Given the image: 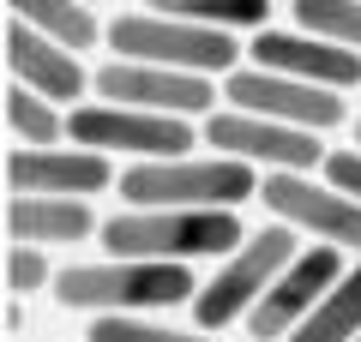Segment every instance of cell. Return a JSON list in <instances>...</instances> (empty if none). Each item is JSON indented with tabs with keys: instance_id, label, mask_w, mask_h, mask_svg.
Returning <instances> with one entry per match:
<instances>
[{
	"instance_id": "1",
	"label": "cell",
	"mask_w": 361,
	"mask_h": 342,
	"mask_svg": "<svg viewBox=\"0 0 361 342\" xmlns=\"http://www.w3.org/2000/svg\"><path fill=\"white\" fill-rule=\"evenodd\" d=\"M199 282L187 265L169 258H97V265H66L54 270V300L66 312H163V306H193Z\"/></svg>"
},
{
	"instance_id": "2",
	"label": "cell",
	"mask_w": 361,
	"mask_h": 342,
	"mask_svg": "<svg viewBox=\"0 0 361 342\" xmlns=\"http://www.w3.org/2000/svg\"><path fill=\"white\" fill-rule=\"evenodd\" d=\"M103 253L115 258H169V265H193V258H229L247 241L235 210H169V204H127L97 228Z\"/></svg>"
},
{
	"instance_id": "3",
	"label": "cell",
	"mask_w": 361,
	"mask_h": 342,
	"mask_svg": "<svg viewBox=\"0 0 361 342\" xmlns=\"http://www.w3.org/2000/svg\"><path fill=\"white\" fill-rule=\"evenodd\" d=\"M259 168L241 156H157V163H127L121 198L127 204H169V210H235L259 198Z\"/></svg>"
},
{
	"instance_id": "4",
	"label": "cell",
	"mask_w": 361,
	"mask_h": 342,
	"mask_svg": "<svg viewBox=\"0 0 361 342\" xmlns=\"http://www.w3.org/2000/svg\"><path fill=\"white\" fill-rule=\"evenodd\" d=\"M301 228H289V222H277L271 216L265 228H253L241 246H235L229 258H223V270L211 282H199V294H193V330H205V336H217V330H229V324H247V312L259 306V294L271 289V282L283 277V265L301 253V241H295Z\"/></svg>"
},
{
	"instance_id": "5",
	"label": "cell",
	"mask_w": 361,
	"mask_h": 342,
	"mask_svg": "<svg viewBox=\"0 0 361 342\" xmlns=\"http://www.w3.org/2000/svg\"><path fill=\"white\" fill-rule=\"evenodd\" d=\"M115 61H151V66H180V72H205V78H229L241 61L235 30H211V25H187L169 13H115L103 30Z\"/></svg>"
},
{
	"instance_id": "6",
	"label": "cell",
	"mask_w": 361,
	"mask_h": 342,
	"mask_svg": "<svg viewBox=\"0 0 361 342\" xmlns=\"http://www.w3.org/2000/svg\"><path fill=\"white\" fill-rule=\"evenodd\" d=\"M66 139L103 156H133V163H157V156H193L205 132L187 114H157V108H127V102H78L66 114Z\"/></svg>"
},
{
	"instance_id": "7",
	"label": "cell",
	"mask_w": 361,
	"mask_h": 342,
	"mask_svg": "<svg viewBox=\"0 0 361 342\" xmlns=\"http://www.w3.org/2000/svg\"><path fill=\"white\" fill-rule=\"evenodd\" d=\"M199 132H205L211 151L223 156H241V163L265 168V175H277V168H289V175H319L325 168V132H307V127H283V120H265V114H247V108H211L205 120H199Z\"/></svg>"
},
{
	"instance_id": "8",
	"label": "cell",
	"mask_w": 361,
	"mask_h": 342,
	"mask_svg": "<svg viewBox=\"0 0 361 342\" xmlns=\"http://www.w3.org/2000/svg\"><path fill=\"white\" fill-rule=\"evenodd\" d=\"M223 102L247 114H265V120H283V127H307V132H331L349 120V102L343 90L331 84H307V78H283L271 66H235L223 78Z\"/></svg>"
},
{
	"instance_id": "9",
	"label": "cell",
	"mask_w": 361,
	"mask_h": 342,
	"mask_svg": "<svg viewBox=\"0 0 361 342\" xmlns=\"http://www.w3.org/2000/svg\"><path fill=\"white\" fill-rule=\"evenodd\" d=\"M259 204H265L277 222L313 234V241H331V246H343V253H361V198L337 192L325 175H289V168H277V175L259 180Z\"/></svg>"
},
{
	"instance_id": "10",
	"label": "cell",
	"mask_w": 361,
	"mask_h": 342,
	"mask_svg": "<svg viewBox=\"0 0 361 342\" xmlns=\"http://www.w3.org/2000/svg\"><path fill=\"white\" fill-rule=\"evenodd\" d=\"M90 90L103 102H127V108H157V114H187L205 120L223 108V90L205 72H180V66H151V61H103L90 72Z\"/></svg>"
},
{
	"instance_id": "11",
	"label": "cell",
	"mask_w": 361,
	"mask_h": 342,
	"mask_svg": "<svg viewBox=\"0 0 361 342\" xmlns=\"http://www.w3.org/2000/svg\"><path fill=\"white\" fill-rule=\"evenodd\" d=\"M343 270H349L343 265V246H331V241L301 246V253L283 265V277L271 282V289L259 294V306L247 312V336H253V342H289V330L325 300V289H331Z\"/></svg>"
},
{
	"instance_id": "12",
	"label": "cell",
	"mask_w": 361,
	"mask_h": 342,
	"mask_svg": "<svg viewBox=\"0 0 361 342\" xmlns=\"http://www.w3.org/2000/svg\"><path fill=\"white\" fill-rule=\"evenodd\" d=\"M121 186L115 156L85 151V144H13L6 151V192H37V198H97Z\"/></svg>"
},
{
	"instance_id": "13",
	"label": "cell",
	"mask_w": 361,
	"mask_h": 342,
	"mask_svg": "<svg viewBox=\"0 0 361 342\" xmlns=\"http://www.w3.org/2000/svg\"><path fill=\"white\" fill-rule=\"evenodd\" d=\"M247 61L253 66H271V72L283 78H307V84H331V90H355L361 84V54L355 49H337V42L313 37V30H253V42H247Z\"/></svg>"
},
{
	"instance_id": "14",
	"label": "cell",
	"mask_w": 361,
	"mask_h": 342,
	"mask_svg": "<svg viewBox=\"0 0 361 342\" xmlns=\"http://www.w3.org/2000/svg\"><path fill=\"white\" fill-rule=\"evenodd\" d=\"M6 72H13L18 84L42 90L49 102H85V84H90L78 49L30 30L25 18H6Z\"/></svg>"
},
{
	"instance_id": "15",
	"label": "cell",
	"mask_w": 361,
	"mask_h": 342,
	"mask_svg": "<svg viewBox=\"0 0 361 342\" xmlns=\"http://www.w3.org/2000/svg\"><path fill=\"white\" fill-rule=\"evenodd\" d=\"M90 198H37V192H6V241L18 246H78L97 234Z\"/></svg>"
},
{
	"instance_id": "16",
	"label": "cell",
	"mask_w": 361,
	"mask_h": 342,
	"mask_svg": "<svg viewBox=\"0 0 361 342\" xmlns=\"http://www.w3.org/2000/svg\"><path fill=\"white\" fill-rule=\"evenodd\" d=\"M361 336V258L325 289V300L289 330V342H355Z\"/></svg>"
},
{
	"instance_id": "17",
	"label": "cell",
	"mask_w": 361,
	"mask_h": 342,
	"mask_svg": "<svg viewBox=\"0 0 361 342\" xmlns=\"http://www.w3.org/2000/svg\"><path fill=\"white\" fill-rule=\"evenodd\" d=\"M6 18H25L30 30L66 42V49H78V54H85L90 42L109 30V25H97L90 0H6Z\"/></svg>"
},
{
	"instance_id": "18",
	"label": "cell",
	"mask_w": 361,
	"mask_h": 342,
	"mask_svg": "<svg viewBox=\"0 0 361 342\" xmlns=\"http://www.w3.org/2000/svg\"><path fill=\"white\" fill-rule=\"evenodd\" d=\"M6 139L13 144H66V114L30 84H6Z\"/></svg>"
},
{
	"instance_id": "19",
	"label": "cell",
	"mask_w": 361,
	"mask_h": 342,
	"mask_svg": "<svg viewBox=\"0 0 361 342\" xmlns=\"http://www.w3.org/2000/svg\"><path fill=\"white\" fill-rule=\"evenodd\" d=\"M151 13L187 18V25H211V30H265L271 25V0H145Z\"/></svg>"
},
{
	"instance_id": "20",
	"label": "cell",
	"mask_w": 361,
	"mask_h": 342,
	"mask_svg": "<svg viewBox=\"0 0 361 342\" xmlns=\"http://www.w3.org/2000/svg\"><path fill=\"white\" fill-rule=\"evenodd\" d=\"M289 13H295L301 30L361 54V0H289Z\"/></svg>"
},
{
	"instance_id": "21",
	"label": "cell",
	"mask_w": 361,
	"mask_h": 342,
	"mask_svg": "<svg viewBox=\"0 0 361 342\" xmlns=\"http://www.w3.org/2000/svg\"><path fill=\"white\" fill-rule=\"evenodd\" d=\"M85 342H211L205 330H175V324H157L145 312H103L90 318Z\"/></svg>"
},
{
	"instance_id": "22",
	"label": "cell",
	"mask_w": 361,
	"mask_h": 342,
	"mask_svg": "<svg viewBox=\"0 0 361 342\" xmlns=\"http://www.w3.org/2000/svg\"><path fill=\"white\" fill-rule=\"evenodd\" d=\"M37 289H54V270H49V258H42V246H18V241H6V294H37Z\"/></svg>"
},
{
	"instance_id": "23",
	"label": "cell",
	"mask_w": 361,
	"mask_h": 342,
	"mask_svg": "<svg viewBox=\"0 0 361 342\" xmlns=\"http://www.w3.org/2000/svg\"><path fill=\"white\" fill-rule=\"evenodd\" d=\"M325 180H331L337 192H349V198H361V144L355 151H325Z\"/></svg>"
},
{
	"instance_id": "24",
	"label": "cell",
	"mask_w": 361,
	"mask_h": 342,
	"mask_svg": "<svg viewBox=\"0 0 361 342\" xmlns=\"http://www.w3.org/2000/svg\"><path fill=\"white\" fill-rule=\"evenodd\" d=\"M18 330H25V300L6 294V336H18Z\"/></svg>"
},
{
	"instance_id": "25",
	"label": "cell",
	"mask_w": 361,
	"mask_h": 342,
	"mask_svg": "<svg viewBox=\"0 0 361 342\" xmlns=\"http://www.w3.org/2000/svg\"><path fill=\"white\" fill-rule=\"evenodd\" d=\"M349 127H355V144H361V114H355V120H349Z\"/></svg>"
},
{
	"instance_id": "26",
	"label": "cell",
	"mask_w": 361,
	"mask_h": 342,
	"mask_svg": "<svg viewBox=\"0 0 361 342\" xmlns=\"http://www.w3.org/2000/svg\"><path fill=\"white\" fill-rule=\"evenodd\" d=\"M90 6H103V0H90Z\"/></svg>"
},
{
	"instance_id": "27",
	"label": "cell",
	"mask_w": 361,
	"mask_h": 342,
	"mask_svg": "<svg viewBox=\"0 0 361 342\" xmlns=\"http://www.w3.org/2000/svg\"><path fill=\"white\" fill-rule=\"evenodd\" d=\"M355 342H361V336H355Z\"/></svg>"
}]
</instances>
